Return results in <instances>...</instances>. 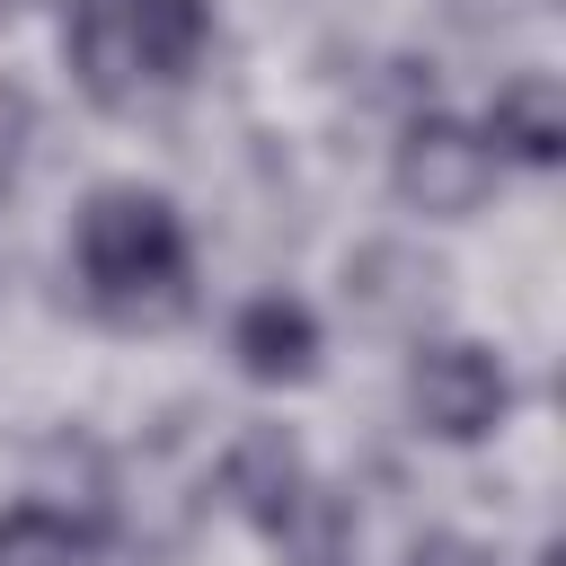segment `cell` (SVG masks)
I'll use <instances>...</instances> for the list:
<instances>
[{
  "label": "cell",
  "instance_id": "cell-7",
  "mask_svg": "<svg viewBox=\"0 0 566 566\" xmlns=\"http://www.w3.org/2000/svg\"><path fill=\"white\" fill-rule=\"evenodd\" d=\"M301 478H310V469H301V442H292L283 424H248V433L230 442V460H221V495H230L256 531L301 495Z\"/></svg>",
  "mask_w": 566,
  "mask_h": 566
},
{
  "label": "cell",
  "instance_id": "cell-6",
  "mask_svg": "<svg viewBox=\"0 0 566 566\" xmlns=\"http://www.w3.org/2000/svg\"><path fill=\"white\" fill-rule=\"evenodd\" d=\"M486 150L495 159H522V168H548L566 150V88L548 71H513L486 106Z\"/></svg>",
  "mask_w": 566,
  "mask_h": 566
},
{
  "label": "cell",
  "instance_id": "cell-11",
  "mask_svg": "<svg viewBox=\"0 0 566 566\" xmlns=\"http://www.w3.org/2000/svg\"><path fill=\"white\" fill-rule=\"evenodd\" d=\"M407 566H486V548H469V539H424Z\"/></svg>",
  "mask_w": 566,
  "mask_h": 566
},
{
  "label": "cell",
  "instance_id": "cell-5",
  "mask_svg": "<svg viewBox=\"0 0 566 566\" xmlns=\"http://www.w3.org/2000/svg\"><path fill=\"white\" fill-rule=\"evenodd\" d=\"M230 354H239V371L265 380V389L310 380V363H318V318H310L292 292H256V301L239 310V327H230Z\"/></svg>",
  "mask_w": 566,
  "mask_h": 566
},
{
  "label": "cell",
  "instance_id": "cell-10",
  "mask_svg": "<svg viewBox=\"0 0 566 566\" xmlns=\"http://www.w3.org/2000/svg\"><path fill=\"white\" fill-rule=\"evenodd\" d=\"M27 150H35V97L18 80H0V195L27 177Z\"/></svg>",
  "mask_w": 566,
  "mask_h": 566
},
{
  "label": "cell",
  "instance_id": "cell-3",
  "mask_svg": "<svg viewBox=\"0 0 566 566\" xmlns=\"http://www.w3.org/2000/svg\"><path fill=\"white\" fill-rule=\"evenodd\" d=\"M407 407H416V424H424L433 442H478V433L513 407V380H504V363H495L486 345L442 336V345H416V363H407Z\"/></svg>",
  "mask_w": 566,
  "mask_h": 566
},
{
  "label": "cell",
  "instance_id": "cell-4",
  "mask_svg": "<svg viewBox=\"0 0 566 566\" xmlns=\"http://www.w3.org/2000/svg\"><path fill=\"white\" fill-rule=\"evenodd\" d=\"M398 195L416 203V212H478L486 203V186H495V150H486V133H469V124H451V115H416L407 133H398Z\"/></svg>",
  "mask_w": 566,
  "mask_h": 566
},
{
  "label": "cell",
  "instance_id": "cell-9",
  "mask_svg": "<svg viewBox=\"0 0 566 566\" xmlns=\"http://www.w3.org/2000/svg\"><path fill=\"white\" fill-rule=\"evenodd\" d=\"M88 557V531L53 504H9L0 513V566H80Z\"/></svg>",
  "mask_w": 566,
  "mask_h": 566
},
{
  "label": "cell",
  "instance_id": "cell-8",
  "mask_svg": "<svg viewBox=\"0 0 566 566\" xmlns=\"http://www.w3.org/2000/svg\"><path fill=\"white\" fill-rule=\"evenodd\" d=\"M265 539L283 548V566H345V557H354V513H345L336 486L301 478V495L265 522Z\"/></svg>",
  "mask_w": 566,
  "mask_h": 566
},
{
  "label": "cell",
  "instance_id": "cell-2",
  "mask_svg": "<svg viewBox=\"0 0 566 566\" xmlns=\"http://www.w3.org/2000/svg\"><path fill=\"white\" fill-rule=\"evenodd\" d=\"M203 35H212L203 0H71V18H62L71 71L97 106H142V97L177 88L195 71Z\"/></svg>",
  "mask_w": 566,
  "mask_h": 566
},
{
  "label": "cell",
  "instance_id": "cell-1",
  "mask_svg": "<svg viewBox=\"0 0 566 566\" xmlns=\"http://www.w3.org/2000/svg\"><path fill=\"white\" fill-rule=\"evenodd\" d=\"M71 265L97 318L115 327H168L195 301V256H186V221L168 195L150 186H106L88 195L80 230H71Z\"/></svg>",
  "mask_w": 566,
  "mask_h": 566
}]
</instances>
